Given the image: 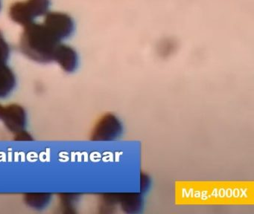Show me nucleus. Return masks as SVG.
Returning a JSON list of instances; mask_svg holds the SVG:
<instances>
[{
	"instance_id": "nucleus-1",
	"label": "nucleus",
	"mask_w": 254,
	"mask_h": 214,
	"mask_svg": "<svg viewBox=\"0 0 254 214\" xmlns=\"http://www.w3.org/2000/svg\"><path fill=\"white\" fill-rule=\"evenodd\" d=\"M61 43L44 24L32 22L25 26L20 49L25 55L38 62L54 60L55 52Z\"/></svg>"
},
{
	"instance_id": "nucleus-2",
	"label": "nucleus",
	"mask_w": 254,
	"mask_h": 214,
	"mask_svg": "<svg viewBox=\"0 0 254 214\" xmlns=\"http://www.w3.org/2000/svg\"><path fill=\"white\" fill-rule=\"evenodd\" d=\"M50 0H27L14 3L10 7L9 15L14 22L26 26L36 18L48 13Z\"/></svg>"
},
{
	"instance_id": "nucleus-3",
	"label": "nucleus",
	"mask_w": 254,
	"mask_h": 214,
	"mask_svg": "<svg viewBox=\"0 0 254 214\" xmlns=\"http://www.w3.org/2000/svg\"><path fill=\"white\" fill-rule=\"evenodd\" d=\"M123 125L120 119L114 114H106L97 122L90 139L93 141H111L121 136Z\"/></svg>"
},
{
	"instance_id": "nucleus-4",
	"label": "nucleus",
	"mask_w": 254,
	"mask_h": 214,
	"mask_svg": "<svg viewBox=\"0 0 254 214\" xmlns=\"http://www.w3.org/2000/svg\"><path fill=\"white\" fill-rule=\"evenodd\" d=\"M44 25L59 40L68 38L74 31V22L66 13L50 12L45 16Z\"/></svg>"
},
{
	"instance_id": "nucleus-5",
	"label": "nucleus",
	"mask_w": 254,
	"mask_h": 214,
	"mask_svg": "<svg viewBox=\"0 0 254 214\" xmlns=\"http://www.w3.org/2000/svg\"><path fill=\"white\" fill-rule=\"evenodd\" d=\"M1 120L10 132L17 133L26 127V110L18 104H10L3 108Z\"/></svg>"
},
{
	"instance_id": "nucleus-6",
	"label": "nucleus",
	"mask_w": 254,
	"mask_h": 214,
	"mask_svg": "<svg viewBox=\"0 0 254 214\" xmlns=\"http://www.w3.org/2000/svg\"><path fill=\"white\" fill-rule=\"evenodd\" d=\"M54 60L66 72H73L76 70L78 65L77 52L70 46L62 43L56 49Z\"/></svg>"
},
{
	"instance_id": "nucleus-7",
	"label": "nucleus",
	"mask_w": 254,
	"mask_h": 214,
	"mask_svg": "<svg viewBox=\"0 0 254 214\" xmlns=\"http://www.w3.org/2000/svg\"><path fill=\"white\" fill-rule=\"evenodd\" d=\"M16 78L12 70L5 64H0V98H6L14 90Z\"/></svg>"
},
{
	"instance_id": "nucleus-8",
	"label": "nucleus",
	"mask_w": 254,
	"mask_h": 214,
	"mask_svg": "<svg viewBox=\"0 0 254 214\" xmlns=\"http://www.w3.org/2000/svg\"><path fill=\"white\" fill-rule=\"evenodd\" d=\"M52 194L49 193H29L24 196L26 205L35 210L47 208L51 202Z\"/></svg>"
},
{
	"instance_id": "nucleus-9",
	"label": "nucleus",
	"mask_w": 254,
	"mask_h": 214,
	"mask_svg": "<svg viewBox=\"0 0 254 214\" xmlns=\"http://www.w3.org/2000/svg\"><path fill=\"white\" fill-rule=\"evenodd\" d=\"M60 199L62 208L65 210V212H72V208L78 199V196L72 193H64L61 195Z\"/></svg>"
},
{
	"instance_id": "nucleus-10",
	"label": "nucleus",
	"mask_w": 254,
	"mask_h": 214,
	"mask_svg": "<svg viewBox=\"0 0 254 214\" xmlns=\"http://www.w3.org/2000/svg\"><path fill=\"white\" fill-rule=\"evenodd\" d=\"M9 46L4 39L2 32L0 31V64L6 63L9 57Z\"/></svg>"
},
{
	"instance_id": "nucleus-11",
	"label": "nucleus",
	"mask_w": 254,
	"mask_h": 214,
	"mask_svg": "<svg viewBox=\"0 0 254 214\" xmlns=\"http://www.w3.org/2000/svg\"><path fill=\"white\" fill-rule=\"evenodd\" d=\"M14 140L16 141H33V138L24 129L14 134Z\"/></svg>"
},
{
	"instance_id": "nucleus-12",
	"label": "nucleus",
	"mask_w": 254,
	"mask_h": 214,
	"mask_svg": "<svg viewBox=\"0 0 254 214\" xmlns=\"http://www.w3.org/2000/svg\"><path fill=\"white\" fill-rule=\"evenodd\" d=\"M4 107L2 105H0V119H1V116H2V111H3Z\"/></svg>"
},
{
	"instance_id": "nucleus-13",
	"label": "nucleus",
	"mask_w": 254,
	"mask_h": 214,
	"mask_svg": "<svg viewBox=\"0 0 254 214\" xmlns=\"http://www.w3.org/2000/svg\"><path fill=\"white\" fill-rule=\"evenodd\" d=\"M0 9H1V1H0Z\"/></svg>"
}]
</instances>
